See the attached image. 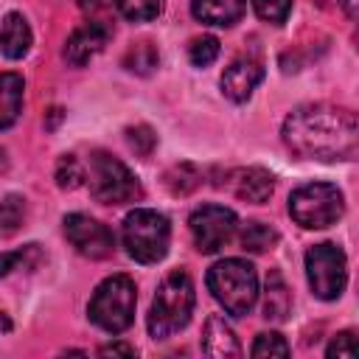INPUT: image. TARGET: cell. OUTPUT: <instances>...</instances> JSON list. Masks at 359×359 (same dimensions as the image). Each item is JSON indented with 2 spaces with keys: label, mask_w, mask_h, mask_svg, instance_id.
I'll return each mask as SVG.
<instances>
[{
  "label": "cell",
  "mask_w": 359,
  "mask_h": 359,
  "mask_svg": "<svg viewBox=\"0 0 359 359\" xmlns=\"http://www.w3.org/2000/svg\"><path fill=\"white\" fill-rule=\"evenodd\" d=\"M283 143L309 160H353L359 149V121L345 107L306 104L286 115Z\"/></svg>",
  "instance_id": "cell-1"
},
{
  "label": "cell",
  "mask_w": 359,
  "mask_h": 359,
  "mask_svg": "<svg viewBox=\"0 0 359 359\" xmlns=\"http://www.w3.org/2000/svg\"><path fill=\"white\" fill-rule=\"evenodd\" d=\"M194 303H196V292H194L191 275L185 269L168 272L151 300L149 334L154 339H168L171 334L182 331L194 314Z\"/></svg>",
  "instance_id": "cell-2"
},
{
  "label": "cell",
  "mask_w": 359,
  "mask_h": 359,
  "mask_svg": "<svg viewBox=\"0 0 359 359\" xmlns=\"http://www.w3.org/2000/svg\"><path fill=\"white\" fill-rule=\"evenodd\" d=\"M208 289L227 314L244 317L258 300L255 266L241 258H224L208 269Z\"/></svg>",
  "instance_id": "cell-3"
},
{
  "label": "cell",
  "mask_w": 359,
  "mask_h": 359,
  "mask_svg": "<svg viewBox=\"0 0 359 359\" xmlns=\"http://www.w3.org/2000/svg\"><path fill=\"white\" fill-rule=\"evenodd\" d=\"M135 303H137V292H135L132 278L129 275H109L93 292L87 314L98 328H104L109 334H121L135 320Z\"/></svg>",
  "instance_id": "cell-4"
},
{
  "label": "cell",
  "mask_w": 359,
  "mask_h": 359,
  "mask_svg": "<svg viewBox=\"0 0 359 359\" xmlns=\"http://www.w3.org/2000/svg\"><path fill=\"white\" fill-rule=\"evenodd\" d=\"M171 241V224L163 213L135 208L123 219V247L140 264H157L165 258Z\"/></svg>",
  "instance_id": "cell-5"
},
{
  "label": "cell",
  "mask_w": 359,
  "mask_h": 359,
  "mask_svg": "<svg viewBox=\"0 0 359 359\" xmlns=\"http://www.w3.org/2000/svg\"><path fill=\"white\" fill-rule=\"evenodd\" d=\"M289 213L300 227L323 230L339 222V216L345 213V199L342 191L331 182H306L292 191Z\"/></svg>",
  "instance_id": "cell-6"
},
{
  "label": "cell",
  "mask_w": 359,
  "mask_h": 359,
  "mask_svg": "<svg viewBox=\"0 0 359 359\" xmlns=\"http://www.w3.org/2000/svg\"><path fill=\"white\" fill-rule=\"evenodd\" d=\"M90 180V194L95 202L104 205H123L140 196V185L135 174L112 154L107 151H93L87 163V177Z\"/></svg>",
  "instance_id": "cell-7"
},
{
  "label": "cell",
  "mask_w": 359,
  "mask_h": 359,
  "mask_svg": "<svg viewBox=\"0 0 359 359\" xmlns=\"http://www.w3.org/2000/svg\"><path fill=\"white\" fill-rule=\"evenodd\" d=\"M306 275H309V286L320 300H337L348 283V264H345V252L331 244H314L306 252Z\"/></svg>",
  "instance_id": "cell-8"
},
{
  "label": "cell",
  "mask_w": 359,
  "mask_h": 359,
  "mask_svg": "<svg viewBox=\"0 0 359 359\" xmlns=\"http://www.w3.org/2000/svg\"><path fill=\"white\" fill-rule=\"evenodd\" d=\"M188 227H191V236H194L196 250L205 252V255H210V252H219L222 247L230 244V238L236 236L238 219L224 205H202V208H196L191 213Z\"/></svg>",
  "instance_id": "cell-9"
},
{
  "label": "cell",
  "mask_w": 359,
  "mask_h": 359,
  "mask_svg": "<svg viewBox=\"0 0 359 359\" xmlns=\"http://www.w3.org/2000/svg\"><path fill=\"white\" fill-rule=\"evenodd\" d=\"M65 236L76 247V252H81L84 258H93V261L112 255V247H115L112 230L87 213L65 216Z\"/></svg>",
  "instance_id": "cell-10"
},
{
  "label": "cell",
  "mask_w": 359,
  "mask_h": 359,
  "mask_svg": "<svg viewBox=\"0 0 359 359\" xmlns=\"http://www.w3.org/2000/svg\"><path fill=\"white\" fill-rule=\"evenodd\" d=\"M112 36V25L107 20H90L84 25H79L70 36H67V45H65V59L76 67L87 65L93 56H98L104 50V45L109 42Z\"/></svg>",
  "instance_id": "cell-11"
},
{
  "label": "cell",
  "mask_w": 359,
  "mask_h": 359,
  "mask_svg": "<svg viewBox=\"0 0 359 359\" xmlns=\"http://www.w3.org/2000/svg\"><path fill=\"white\" fill-rule=\"evenodd\" d=\"M261 81H264V65H261L258 59L241 56V59H236V62H230V65L224 67L219 84H222V93H224L230 101L241 104V101H247V98L252 95V90H255Z\"/></svg>",
  "instance_id": "cell-12"
},
{
  "label": "cell",
  "mask_w": 359,
  "mask_h": 359,
  "mask_svg": "<svg viewBox=\"0 0 359 359\" xmlns=\"http://www.w3.org/2000/svg\"><path fill=\"white\" fill-rule=\"evenodd\" d=\"M233 194L238 199H247V202H255V205H264L272 191H275V177L266 171V168H258V165H250V168H238L233 171Z\"/></svg>",
  "instance_id": "cell-13"
},
{
  "label": "cell",
  "mask_w": 359,
  "mask_h": 359,
  "mask_svg": "<svg viewBox=\"0 0 359 359\" xmlns=\"http://www.w3.org/2000/svg\"><path fill=\"white\" fill-rule=\"evenodd\" d=\"M202 351L208 356H216V359H236V356H241V345H238L233 328L224 323V317H219V314L208 317L205 331H202Z\"/></svg>",
  "instance_id": "cell-14"
},
{
  "label": "cell",
  "mask_w": 359,
  "mask_h": 359,
  "mask_svg": "<svg viewBox=\"0 0 359 359\" xmlns=\"http://www.w3.org/2000/svg\"><path fill=\"white\" fill-rule=\"evenodd\" d=\"M247 11L244 0H194L191 3V14L205 22V25H219V28H230L236 25Z\"/></svg>",
  "instance_id": "cell-15"
},
{
  "label": "cell",
  "mask_w": 359,
  "mask_h": 359,
  "mask_svg": "<svg viewBox=\"0 0 359 359\" xmlns=\"http://www.w3.org/2000/svg\"><path fill=\"white\" fill-rule=\"evenodd\" d=\"M0 50L6 59H22L31 50V28L20 11H8L0 25Z\"/></svg>",
  "instance_id": "cell-16"
},
{
  "label": "cell",
  "mask_w": 359,
  "mask_h": 359,
  "mask_svg": "<svg viewBox=\"0 0 359 359\" xmlns=\"http://www.w3.org/2000/svg\"><path fill=\"white\" fill-rule=\"evenodd\" d=\"M22 90H25V81L20 73H3L0 76V132L8 129L20 118Z\"/></svg>",
  "instance_id": "cell-17"
},
{
  "label": "cell",
  "mask_w": 359,
  "mask_h": 359,
  "mask_svg": "<svg viewBox=\"0 0 359 359\" xmlns=\"http://www.w3.org/2000/svg\"><path fill=\"white\" fill-rule=\"evenodd\" d=\"M289 309H292V294H289L283 278L278 272H269L266 289H264V317L272 323H280L289 317Z\"/></svg>",
  "instance_id": "cell-18"
},
{
  "label": "cell",
  "mask_w": 359,
  "mask_h": 359,
  "mask_svg": "<svg viewBox=\"0 0 359 359\" xmlns=\"http://www.w3.org/2000/svg\"><path fill=\"white\" fill-rule=\"evenodd\" d=\"M157 62H160L157 48H154L149 39L135 42V45L123 53V67L132 70V73H137V76H149V73L157 67Z\"/></svg>",
  "instance_id": "cell-19"
},
{
  "label": "cell",
  "mask_w": 359,
  "mask_h": 359,
  "mask_svg": "<svg viewBox=\"0 0 359 359\" xmlns=\"http://www.w3.org/2000/svg\"><path fill=\"white\" fill-rule=\"evenodd\" d=\"M278 241V233L264 222H247L241 230V250L247 252H266Z\"/></svg>",
  "instance_id": "cell-20"
},
{
  "label": "cell",
  "mask_w": 359,
  "mask_h": 359,
  "mask_svg": "<svg viewBox=\"0 0 359 359\" xmlns=\"http://www.w3.org/2000/svg\"><path fill=\"white\" fill-rule=\"evenodd\" d=\"M25 219V199L17 194H8L0 199V236H11L20 230Z\"/></svg>",
  "instance_id": "cell-21"
},
{
  "label": "cell",
  "mask_w": 359,
  "mask_h": 359,
  "mask_svg": "<svg viewBox=\"0 0 359 359\" xmlns=\"http://www.w3.org/2000/svg\"><path fill=\"white\" fill-rule=\"evenodd\" d=\"M165 0H115V8L132 22H149L160 17Z\"/></svg>",
  "instance_id": "cell-22"
},
{
  "label": "cell",
  "mask_w": 359,
  "mask_h": 359,
  "mask_svg": "<svg viewBox=\"0 0 359 359\" xmlns=\"http://www.w3.org/2000/svg\"><path fill=\"white\" fill-rule=\"evenodd\" d=\"M53 177H56V185H59L62 191H73V188H79V185L84 182V165L79 163V157L62 154V157L56 160Z\"/></svg>",
  "instance_id": "cell-23"
},
{
  "label": "cell",
  "mask_w": 359,
  "mask_h": 359,
  "mask_svg": "<svg viewBox=\"0 0 359 359\" xmlns=\"http://www.w3.org/2000/svg\"><path fill=\"white\" fill-rule=\"evenodd\" d=\"M216 56H219V39L216 36H196L188 45V59L194 67H208L216 62Z\"/></svg>",
  "instance_id": "cell-24"
},
{
  "label": "cell",
  "mask_w": 359,
  "mask_h": 359,
  "mask_svg": "<svg viewBox=\"0 0 359 359\" xmlns=\"http://www.w3.org/2000/svg\"><path fill=\"white\" fill-rule=\"evenodd\" d=\"M250 353L255 359H264V356H286L289 353V345H286V339L280 334L269 331V334H258L255 337V345H252Z\"/></svg>",
  "instance_id": "cell-25"
},
{
  "label": "cell",
  "mask_w": 359,
  "mask_h": 359,
  "mask_svg": "<svg viewBox=\"0 0 359 359\" xmlns=\"http://www.w3.org/2000/svg\"><path fill=\"white\" fill-rule=\"evenodd\" d=\"M252 8L264 22L280 25L292 11V0H252Z\"/></svg>",
  "instance_id": "cell-26"
},
{
  "label": "cell",
  "mask_w": 359,
  "mask_h": 359,
  "mask_svg": "<svg viewBox=\"0 0 359 359\" xmlns=\"http://www.w3.org/2000/svg\"><path fill=\"white\" fill-rule=\"evenodd\" d=\"M126 143H129V149H135L140 157H149V154L154 151V146H157V135H154L146 123H137V126H129V129H126Z\"/></svg>",
  "instance_id": "cell-27"
},
{
  "label": "cell",
  "mask_w": 359,
  "mask_h": 359,
  "mask_svg": "<svg viewBox=\"0 0 359 359\" xmlns=\"http://www.w3.org/2000/svg\"><path fill=\"white\" fill-rule=\"evenodd\" d=\"M328 356H356V337L353 331H342L331 339V345L325 348Z\"/></svg>",
  "instance_id": "cell-28"
},
{
  "label": "cell",
  "mask_w": 359,
  "mask_h": 359,
  "mask_svg": "<svg viewBox=\"0 0 359 359\" xmlns=\"http://www.w3.org/2000/svg\"><path fill=\"white\" fill-rule=\"evenodd\" d=\"M34 244H28L25 250H17V252H0V278H6L11 269H17L20 264H25V255L31 252Z\"/></svg>",
  "instance_id": "cell-29"
},
{
  "label": "cell",
  "mask_w": 359,
  "mask_h": 359,
  "mask_svg": "<svg viewBox=\"0 0 359 359\" xmlns=\"http://www.w3.org/2000/svg\"><path fill=\"white\" fill-rule=\"evenodd\" d=\"M101 356H135V348L132 345H123V342H115V345H104L101 348Z\"/></svg>",
  "instance_id": "cell-30"
},
{
  "label": "cell",
  "mask_w": 359,
  "mask_h": 359,
  "mask_svg": "<svg viewBox=\"0 0 359 359\" xmlns=\"http://www.w3.org/2000/svg\"><path fill=\"white\" fill-rule=\"evenodd\" d=\"M79 8L81 11H98L101 8V0H79Z\"/></svg>",
  "instance_id": "cell-31"
},
{
  "label": "cell",
  "mask_w": 359,
  "mask_h": 359,
  "mask_svg": "<svg viewBox=\"0 0 359 359\" xmlns=\"http://www.w3.org/2000/svg\"><path fill=\"white\" fill-rule=\"evenodd\" d=\"M342 3V8L348 11V17H356V11H359V0H339Z\"/></svg>",
  "instance_id": "cell-32"
},
{
  "label": "cell",
  "mask_w": 359,
  "mask_h": 359,
  "mask_svg": "<svg viewBox=\"0 0 359 359\" xmlns=\"http://www.w3.org/2000/svg\"><path fill=\"white\" fill-rule=\"evenodd\" d=\"M0 171H6V151L0 149Z\"/></svg>",
  "instance_id": "cell-33"
}]
</instances>
